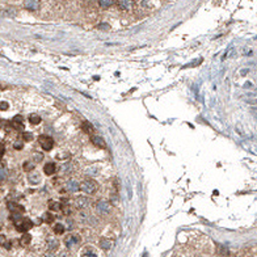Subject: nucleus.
I'll use <instances>...</instances> for the list:
<instances>
[{"label": "nucleus", "instance_id": "nucleus-27", "mask_svg": "<svg viewBox=\"0 0 257 257\" xmlns=\"http://www.w3.org/2000/svg\"><path fill=\"white\" fill-rule=\"evenodd\" d=\"M43 219H45L46 222H53V220H54V217H53L51 214H49V213H46V214L43 215Z\"/></svg>", "mask_w": 257, "mask_h": 257}, {"label": "nucleus", "instance_id": "nucleus-20", "mask_svg": "<svg viewBox=\"0 0 257 257\" xmlns=\"http://www.w3.org/2000/svg\"><path fill=\"white\" fill-rule=\"evenodd\" d=\"M29 122H30L31 125H38V123H41V117H40V116L33 114V116L29 117Z\"/></svg>", "mask_w": 257, "mask_h": 257}, {"label": "nucleus", "instance_id": "nucleus-39", "mask_svg": "<svg viewBox=\"0 0 257 257\" xmlns=\"http://www.w3.org/2000/svg\"><path fill=\"white\" fill-rule=\"evenodd\" d=\"M245 72H248V70H243V71H241V75H245Z\"/></svg>", "mask_w": 257, "mask_h": 257}, {"label": "nucleus", "instance_id": "nucleus-1", "mask_svg": "<svg viewBox=\"0 0 257 257\" xmlns=\"http://www.w3.org/2000/svg\"><path fill=\"white\" fill-rule=\"evenodd\" d=\"M38 142H40V144L42 146V148L45 150V151H50V150L54 147V140H53V138L47 137V135H41V137L38 138Z\"/></svg>", "mask_w": 257, "mask_h": 257}, {"label": "nucleus", "instance_id": "nucleus-21", "mask_svg": "<svg viewBox=\"0 0 257 257\" xmlns=\"http://www.w3.org/2000/svg\"><path fill=\"white\" fill-rule=\"evenodd\" d=\"M83 128L85 130L87 133H89V134H92V133L94 131V127L92 126L91 122H84V123H83Z\"/></svg>", "mask_w": 257, "mask_h": 257}, {"label": "nucleus", "instance_id": "nucleus-23", "mask_svg": "<svg viewBox=\"0 0 257 257\" xmlns=\"http://www.w3.org/2000/svg\"><path fill=\"white\" fill-rule=\"evenodd\" d=\"M7 174H8V172H7L5 168H3V167H0V181H3L7 178Z\"/></svg>", "mask_w": 257, "mask_h": 257}, {"label": "nucleus", "instance_id": "nucleus-25", "mask_svg": "<svg viewBox=\"0 0 257 257\" xmlns=\"http://www.w3.org/2000/svg\"><path fill=\"white\" fill-rule=\"evenodd\" d=\"M34 168V163L33 161H26V163H24V169L25 171H30V169Z\"/></svg>", "mask_w": 257, "mask_h": 257}, {"label": "nucleus", "instance_id": "nucleus-6", "mask_svg": "<svg viewBox=\"0 0 257 257\" xmlns=\"http://www.w3.org/2000/svg\"><path fill=\"white\" fill-rule=\"evenodd\" d=\"M75 205H76L77 208H80V210H84V208L88 207L89 205V200L85 197H77L76 201H75Z\"/></svg>", "mask_w": 257, "mask_h": 257}, {"label": "nucleus", "instance_id": "nucleus-4", "mask_svg": "<svg viewBox=\"0 0 257 257\" xmlns=\"http://www.w3.org/2000/svg\"><path fill=\"white\" fill-rule=\"evenodd\" d=\"M64 243H66L67 248H71V247H74V245H76V244L80 243V236H79V235L71 234V235H68V236H66Z\"/></svg>", "mask_w": 257, "mask_h": 257}, {"label": "nucleus", "instance_id": "nucleus-18", "mask_svg": "<svg viewBox=\"0 0 257 257\" xmlns=\"http://www.w3.org/2000/svg\"><path fill=\"white\" fill-rule=\"evenodd\" d=\"M49 208L51 210V211H59L60 208H62V205H60L59 202H55V201H51V202L49 203Z\"/></svg>", "mask_w": 257, "mask_h": 257}, {"label": "nucleus", "instance_id": "nucleus-35", "mask_svg": "<svg viewBox=\"0 0 257 257\" xmlns=\"http://www.w3.org/2000/svg\"><path fill=\"white\" fill-rule=\"evenodd\" d=\"M118 201H120V197H117V195H116V194H113V195H111V202L114 203V205L118 202Z\"/></svg>", "mask_w": 257, "mask_h": 257}, {"label": "nucleus", "instance_id": "nucleus-31", "mask_svg": "<svg viewBox=\"0 0 257 257\" xmlns=\"http://www.w3.org/2000/svg\"><path fill=\"white\" fill-rule=\"evenodd\" d=\"M219 253L227 256V254H228V249H227L226 247H220V248H219Z\"/></svg>", "mask_w": 257, "mask_h": 257}, {"label": "nucleus", "instance_id": "nucleus-17", "mask_svg": "<svg viewBox=\"0 0 257 257\" xmlns=\"http://www.w3.org/2000/svg\"><path fill=\"white\" fill-rule=\"evenodd\" d=\"M100 247L103 249H105V251H108V249L111 248V241L109 239H101L100 240Z\"/></svg>", "mask_w": 257, "mask_h": 257}, {"label": "nucleus", "instance_id": "nucleus-2", "mask_svg": "<svg viewBox=\"0 0 257 257\" xmlns=\"http://www.w3.org/2000/svg\"><path fill=\"white\" fill-rule=\"evenodd\" d=\"M80 189H81L84 193H87V194H92V193H94V190L97 189V185H96L94 181L87 180V181H83V182L80 184Z\"/></svg>", "mask_w": 257, "mask_h": 257}, {"label": "nucleus", "instance_id": "nucleus-8", "mask_svg": "<svg viewBox=\"0 0 257 257\" xmlns=\"http://www.w3.org/2000/svg\"><path fill=\"white\" fill-rule=\"evenodd\" d=\"M24 7H25L26 9H29V11H37V9L40 8V3L36 1V0H28V1L24 3Z\"/></svg>", "mask_w": 257, "mask_h": 257}, {"label": "nucleus", "instance_id": "nucleus-37", "mask_svg": "<svg viewBox=\"0 0 257 257\" xmlns=\"http://www.w3.org/2000/svg\"><path fill=\"white\" fill-rule=\"evenodd\" d=\"M42 257H57L54 253H51V252H49V253H45Z\"/></svg>", "mask_w": 257, "mask_h": 257}, {"label": "nucleus", "instance_id": "nucleus-32", "mask_svg": "<svg viewBox=\"0 0 257 257\" xmlns=\"http://www.w3.org/2000/svg\"><path fill=\"white\" fill-rule=\"evenodd\" d=\"M9 106H8V103L3 101V103H0V110H7Z\"/></svg>", "mask_w": 257, "mask_h": 257}, {"label": "nucleus", "instance_id": "nucleus-38", "mask_svg": "<svg viewBox=\"0 0 257 257\" xmlns=\"http://www.w3.org/2000/svg\"><path fill=\"white\" fill-rule=\"evenodd\" d=\"M4 152V147H3V144H0V155L3 154Z\"/></svg>", "mask_w": 257, "mask_h": 257}, {"label": "nucleus", "instance_id": "nucleus-16", "mask_svg": "<svg viewBox=\"0 0 257 257\" xmlns=\"http://www.w3.org/2000/svg\"><path fill=\"white\" fill-rule=\"evenodd\" d=\"M8 208H9V210H11V211H13V213L23 211V210H24V208H23V206L17 205V203H13V202H9V203H8Z\"/></svg>", "mask_w": 257, "mask_h": 257}, {"label": "nucleus", "instance_id": "nucleus-14", "mask_svg": "<svg viewBox=\"0 0 257 257\" xmlns=\"http://www.w3.org/2000/svg\"><path fill=\"white\" fill-rule=\"evenodd\" d=\"M59 247V241L57 239H49L47 240V249L49 251H55Z\"/></svg>", "mask_w": 257, "mask_h": 257}, {"label": "nucleus", "instance_id": "nucleus-12", "mask_svg": "<svg viewBox=\"0 0 257 257\" xmlns=\"http://www.w3.org/2000/svg\"><path fill=\"white\" fill-rule=\"evenodd\" d=\"M28 178H29V182L34 184V185H37V184L41 181V176L37 173V172H31V173L28 176Z\"/></svg>", "mask_w": 257, "mask_h": 257}, {"label": "nucleus", "instance_id": "nucleus-19", "mask_svg": "<svg viewBox=\"0 0 257 257\" xmlns=\"http://www.w3.org/2000/svg\"><path fill=\"white\" fill-rule=\"evenodd\" d=\"M54 231H55V234H63V232L66 231V227L63 226V224H60V223H57L54 226Z\"/></svg>", "mask_w": 257, "mask_h": 257}, {"label": "nucleus", "instance_id": "nucleus-9", "mask_svg": "<svg viewBox=\"0 0 257 257\" xmlns=\"http://www.w3.org/2000/svg\"><path fill=\"white\" fill-rule=\"evenodd\" d=\"M92 143H93L94 146L100 147V148H106L105 140H104L101 137H98V135H93V137H92Z\"/></svg>", "mask_w": 257, "mask_h": 257}, {"label": "nucleus", "instance_id": "nucleus-26", "mask_svg": "<svg viewBox=\"0 0 257 257\" xmlns=\"http://www.w3.org/2000/svg\"><path fill=\"white\" fill-rule=\"evenodd\" d=\"M113 3H114V1H111V0H101V1H98V4H100L101 7H110Z\"/></svg>", "mask_w": 257, "mask_h": 257}, {"label": "nucleus", "instance_id": "nucleus-10", "mask_svg": "<svg viewBox=\"0 0 257 257\" xmlns=\"http://www.w3.org/2000/svg\"><path fill=\"white\" fill-rule=\"evenodd\" d=\"M55 171H57V165H55V163H47V164H45V168H43V172H45V174H47V176H51V174L55 173Z\"/></svg>", "mask_w": 257, "mask_h": 257}, {"label": "nucleus", "instance_id": "nucleus-28", "mask_svg": "<svg viewBox=\"0 0 257 257\" xmlns=\"http://www.w3.org/2000/svg\"><path fill=\"white\" fill-rule=\"evenodd\" d=\"M62 171L64 172V173H68V172L71 171V164H64V165L62 167Z\"/></svg>", "mask_w": 257, "mask_h": 257}, {"label": "nucleus", "instance_id": "nucleus-22", "mask_svg": "<svg viewBox=\"0 0 257 257\" xmlns=\"http://www.w3.org/2000/svg\"><path fill=\"white\" fill-rule=\"evenodd\" d=\"M30 240H31V236L28 234V232H25V234L23 235V237H21V244H24V245H26V244L30 243Z\"/></svg>", "mask_w": 257, "mask_h": 257}, {"label": "nucleus", "instance_id": "nucleus-15", "mask_svg": "<svg viewBox=\"0 0 257 257\" xmlns=\"http://www.w3.org/2000/svg\"><path fill=\"white\" fill-rule=\"evenodd\" d=\"M81 257H97V253H96V252H94L93 249L91 248V247H88V248H84V249H83Z\"/></svg>", "mask_w": 257, "mask_h": 257}, {"label": "nucleus", "instance_id": "nucleus-34", "mask_svg": "<svg viewBox=\"0 0 257 257\" xmlns=\"http://www.w3.org/2000/svg\"><path fill=\"white\" fill-rule=\"evenodd\" d=\"M7 244V239L4 235H0V245H5Z\"/></svg>", "mask_w": 257, "mask_h": 257}, {"label": "nucleus", "instance_id": "nucleus-5", "mask_svg": "<svg viewBox=\"0 0 257 257\" xmlns=\"http://www.w3.org/2000/svg\"><path fill=\"white\" fill-rule=\"evenodd\" d=\"M31 227H33V222H31L30 219H23L20 224H16V228L20 232H24V234H25L26 231H29Z\"/></svg>", "mask_w": 257, "mask_h": 257}, {"label": "nucleus", "instance_id": "nucleus-36", "mask_svg": "<svg viewBox=\"0 0 257 257\" xmlns=\"http://www.w3.org/2000/svg\"><path fill=\"white\" fill-rule=\"evenodd\" d=\"M97 28H98V29H106V30H108V29H109V25H108V24H101V25H98Z\"/></svg>", "mask_w": 257, "mask_h": 257}, {"label": "nucleus", "instance_id": "nucleus-29", "mask_svg": "<svg viewBox=\"0 0 257 257\" xmlns=\"http://www.w3.org/2000/svg\"><path fill=\"white\" fill-rule=\"evenodd\" d=\"M31 138H33V135H31L30 133H24V134H23V139L24 140H31Z\"/></svg>", "mask_w": 257, "mask_h": 257}, {"label": "nucleus", "instance_id": "nucleus-11", "mask_svg": "<svg viewBox=\"0 0 257 257\" xmlns=\"http://www.w3.org/2000/svg\"><path fill=\"white\" fill-rule=\"evenodd\" d=\"M117 5H118V8H121L122 11H128V9L133 7V1H128V0H122V1H118Z\"/></svg>", "mask_w": 257, "mask_h": 257}, {"label": "nucleus", "instance_id": "nucleus-7", "mask_svg": "<svg viewBox=\"0 0 257 257\" xmlns=\"http://www.w3.org/2000/svg\"><path fill=\"white\" fill-rule=\"evenodd\" d=\"M66 188L68 191H71V193H75V191L80 190V184L77 182L76 180H68L66 182Z\"/></svg>", "mask_w": 257, "mask_h": 257}, {"label": "nucleus", "instance_id": "nucleus-13", "mask_svg": "<svg viewBox=\"0 0 257 257\" xmlns=\"http://www.w3.org/2000/svg\"><path fill=\"white\" fill-rule=\"evenodd\" d=\"M23 123H24V118L21 116H16L13 118V126L17 130H23Z\"/></svg>", "mask_w": 257, "mask_h": 257}, {"label": "nucleus", "instance_id": "nucleus-33", "mask_svg": "<svg viewBox=\"0 0 257 257\" xmlns=\"http://www.w3.org/2000/svg\"><path fill=\"white\" fill-rule=\"evenodd\" d=\"M23 146H24L23 142H14V144H13V147L16 150H21V148H23Z\"/></svg>", "mask_w": 257, "mask_h": 257}, {"label": "nucleus", "instance_id": "nucleus-24", "mask_svg": "<svg viewBox=\"0 0 257 257\" xmlns=\"http://www.w3.org/2000/svg\"><path fill=\"white\" fill-rule=\"evenodd\" d=\"M98 172V169L96 168V167H89V168H87V173L91 174V176H96Z\"/></svg>", "mask_w": 257, "mask_h": 257}, {"label": "nucleus", "instance_id": "nucleus-3", "mask_svg": "<svg viewBox=\"0 0 257 257\" xmlns=\"http://www.w3.org/2000/svg\"><path fill=\"white\" fill-rule=\"evenodd\" d=\"M96 208H97V211L100 213V214H108V213L110 211V205H109L108 201L100 200L97 202V205H96Z\"/></svg>", "mask_w": 257, "mask_h": 257}, {"label": "nucleus", "instance_id": "nucleus-30", "mask_svg": "<svg viewBox=\"0 0 257 257\" xmlns=\"http://www.w3.org/2000/svg\"><path fill=\"white\" fill-rule=\"evenodd\" d=\"M33 157H34L33 160H34L36 163H40V161H42V155H41V154H34V156H33Z\"/></svg>", "mask_w": 257, "mask_h": 257}]
</instances>
